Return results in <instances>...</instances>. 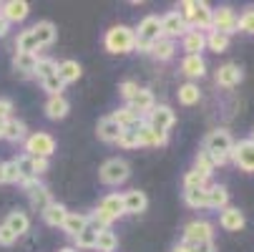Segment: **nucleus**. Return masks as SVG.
I'll return each instance as SVG.
<instances>
[{
	"mask_svg": "<svg viewBox=\"0 0 254 252\" xmlns=\"http://www.w3.org/2000/svg\"><path fill=\"white\" fill-rule=\"evenodd\" d=\"M133 33H136V46H133V51L149 53L151 46H154L159 38H164V35H161V18H159V15H146V18L138 23V28H136Z\"/></svg>",
	"mask_w": 254,
	"mask_h": 252,
	"instance_id": "f257e3e1",
	"label": "nucleus"
},
{
	"mask_svg": "<svg viewBox=\"0 0 254 252\" xmlns=\"http://www.w3.org/2000/svg\"><path fill=\"white\" fill-rule=\"evenodd\" d=\"M103 43L108 53H131L136 46V33L128 25H114V28H108Z\"/></svg>",
	"mask_w": 254,
	"mask_h": 252,
	"instance_id": "f03ea898",
	"label": "nucleus"
},
{
	"mask_svg": "<svg viewBox=\"0 0 254 252\" xmlns=\"http://www.w3.org/2000/svg\"><path fill=\"white\" fill-rule=\"evenodd\" d=\"M232 147H234V141H232V134L227 129H214L204 139V152H209L211 157H227L229 159Z\"/></svg>",
	"mask_w": 254,
	"mask_h": 252,
	"instance_id": "7ed1b4c3",
	"label": "nucleus"
},
{
	"mask_svg": "<svg viewBox=\"0 0 254 252\" xmlns=\"http://www.w3.org/2000/svg\"><path fill=\"white\" fill-rule=\"evenodd\" d=\"M101 182L103 184H111V187H119V184H124L126 179L131 176V169H128V164L124 162V159H108L103 167H101Z\"/></svg>",
	"mask_w": 254,
	"mask_h": 252,
	"instance_id": "20e7f679",
	"label": "nucleus"
},
{
	"mask_svg": "<svg viewBox=\"0 0 254 252\" xmlns=\"http://www.w3.org/2000/svg\"><path fill=\"white\" fill-rule=\"evenodd\" d=\"M25 152H28V157H43V159H48L56 152V141L46 131H35V134H30L25 139Z\"/></svg>",
	"mask_w": 254,
	"mask_h": 252,
	"instance_id": "39448f33",
	"label": "nucleus"
},
{
	"mask_svg": "<svg viewBox=\"0 0 254 252\" xmlns=\"http://www.w3.org/2000/svg\"><path fill=\"white\" fill-rule=\"evenodd\" d=\"M211 30H219L224 35H232L234 30H239V15L229 5L216 8L214 15H211Z\"/></svg>",
	"mask_w": 254,
	"mask_h": 252,
	"instance_id": "423d86ee",
	"label": "nucleus"
},
{
	"mask_svg": "<svg viewBox=\"0 0 254 252\" xmlns=\"http://www.w3.org/2000/svg\"><path fill=\"white\" fill-rule=\"evenodd\" d=\"M23 187L28 189V197H30V207L33 209H38L41 214L53 204V197H51V192H48V187H43V184H38L35 179H28V182H23Z\"/></svg>",
	"mask_w": 254,
	"mask_h": 252,
	"instance_id": "0eeeda50",
	"label": "nucleus"
},
{
	"mask_svg": "<svg viewBox=\"0 0 254 252\" xmlns=\"http://www.w3.org/2000/svg\"><path fill=\"white\" fill-rule=\"evenodd\" d=\"M146 124L159 131V134H166L171 126H174V111H171V106L161 103V106H154V109L146 114Z\"/></svg>",
	"mask_w": 254,
	"mask_h": 252,
	"instance_id": "6e6552de",
	"label": "nucleus"
},
{
	"mask_svg": "<svg viewBox=\"0 0 254 252\" xmlns=\"http://www.w3.org/2000/svg\"><path fill=\"white\" fill-rule=\"evenodd\" d=\"M214 227L206 220H194L184 227V242L187 245H199V242H211Z\"/></svg>",
	"mask_w": 254,
	"mask_h": 252,
	"instance_id": "1a4fd4ad",
	"label": "nucleus"
},
{
	"mask_svg": "<svg viewBox=\"0 0 254 252\" xmlns=\"http://www.w3.org/2000/svg\"><path fill=\"white\" fill-rule=\"evenodd\" d=\"M229 159H232L239 169H244V171H254V141L247 139V141L234 144Z\"/></svg>",
	"mask_w": 254,
	"mask_h": 252,
	"instance_id": "9d476101",
	"label": "nucleus"
},
{
	"mask_svg": "<svg viewBox=\"0 0 254 252\" xmlns=\"http://www.w3.org/2000/svg\"><path fill=\"white\" fill-rule=\"evenodd\" d=\"M28 13H30V5L25 3V0H8V3L0 5V15H3V20H5L8 25L25 20Z\"/></svg>",
	"mask_w": 254,
	"mask_h": 252,
	"instance_id": "9b49d317",
	"label": "nucleus"
},
{
	"mask_svg": "<svg viewBox=\"0 0 254 252\" xmlns=\"http://www.w3.org/2000/svg\"><path fill=\"white\" fill-rule=\"evenodd\" d=\"M189 30V25L184 23V18H181L176 10H171V13H166L164 18H161V35L164 38H176V35H184Z\"/></svg>",
	"mask_w": 254,
	"mask_h": 252,
	"instance_id": "f8f14e48",
	"label": "nucleus"
},
{
	"mask_svg": "<svg viewBox=\"0 0 254 252\" xmlns=\"http://www.w3.org/2000/svg\"><path fill=\"white\" fill-rule=\"evenodd\" d=\"M242 79H244V71L237 63H224V66H219V71H216V84L224 86V88L239 86Z\"/></svg>",
	"mask_w": 254,
	"mask_h": 252,
	"instance_id": "ddd939ff",
	"label": "nucleus"
},
{
	"mask_svg": "<svg viewBox=\"0 0 254 252\" xmlns=\"http://www.w3.org/2000/svg\"><path fill=\"white\" fill-rule=\"evenodd\" d=\"M136 136H138V147H164V144H166V134L154 131L146 121H141V124H138Z\"/></svg>",
	"mask_w": 254,
	"mask_h": 252,
	"instance_id": "4468645a",
	"label": "nucleus"
},
{
	"mask_svg": "<svg viewBox=\"0 0 254 252\" xmlns=\"http://www.w3.org/2000/svg\"><path fill=\"white\" fill-rule=\"evenodd\" d=\"M211 15L214 10L206 5V3H199V0H194V15H191V23L189 28H196V30H211Z\"/></svg>",
	"mask_w": 254,
	"mask_h": 252,
	"instance_id": "2eb2a0df",
	"label": "nucleus"
},
{
	"mask_svg": "<svg viewBox=\"0 0 254 252\" xmlns=\"http://www.w3.org/2000/svg\"><path fill=\"white\" fill-rule=\"evenodd\" d=\"M204 48H206V33H201L196 28H189L184 33V51H187V56H201Z\"/></svg>",
	"mask_w": 254,
	"mask_h": 252,
	"instance_id": "dca6fc26",
	"label": "nucleus"
},
{
	"mask_svg": "<svg viewBox=\"0 0 254 252\" xmlns=\"http://www.w3.org/2000/svg\"><path fill=\"white\" fill-rule=\"evenodd\" d=\"M98 209H101L111 222L119 220L121 214H126V212H124V194H108V197H103L101 204H98Z\"/></svg>",
	"mask_w": 254,
	"mask_h": 252,
	"instance_id": "f3484780",
	"label": "nucleus"
},
{
	"mask_svg": "<svg viewBox=\"0 0 254 252\" xmlns=\"http://www.w3.org/2000/svg\"><path fill=\"white\" fill-rule=\"evenodd\" d=\"M128 106L138 114V116H143V114H149L154 106H156V101H154V93L149 91V88H138L136 91V96L128 101Z\"/></svg>",
	"mask_w": 254,
	"mask_h": 252,
	"instance_id": "a211bd4d",
	"label": "nucleus"
},
{
	"mask_svg": "<svg viewBox=\"0 0 254 252\" xmlns=\"http://www.w3.org/2000/svg\"><path fill=\"white\" fill-rule=\"evenodd\" d=\"M146 207H149V199H146V194H143V192L131 189V192L124 194V212L126 214H141Z\"/></svg>",
	"mask_w": 254,
	"mask_h": 252,
	"instance_id": "6ab92c4d",
	"label": "nucleus"
},
{
	"mask_svg": "<svg viewBox=\"0 0 254 252\" xmlns=\"http://www.w3.org/2000/svg\"><path fill=\"white\" fill-rule=\"evenodd\" d=\"M111 119H114L121 129H138V124L143 121V116H138L128 103H126V106H121L119 111H114V114H111Z\"/></svg>",
	"mask_w": 254,
	"mask_h": 252,
	"instance_id": "aec40b11",
	"label": "nucleus"
},
{
	"mask_svg": "<svg viewBox=\"0 0 254 252\" xmlns=\"http://www.w3.org/2000/svg\"><path fill=\"white\" fill-rule=\"evenodd\" d=\"M15 237H20V235H25L28 230H30V220H28V214L25 212H20V209H13L8 217H5V222H3Z\"/></svg>",
	"mask_w": 254,
	"mask_h": 252,
	"instance_id": "412c9836",
	"label": "nucleus"
},
{
	"mask_svg": "<svg viewBox=\"0 0 254 252\" xmlns=\"http://www.w3.org/2000/svg\"><path fill=\"white\" fill-rule=\"evenodd\" d=\"M219 225L229 232H239L244 227V214L237 209V207H224L222 209V217H219Z\"/></svg>",
	"mask_w": 254,
	"mask_h": 252,
	"instance_id": "4be33fe9",
	"label": "nucleus"
},
{
	"mask_svg": "<svg viewBox=\"0 0 254 252\" xmlns=\"http://www.w3.org/2000/svg\"><path fill=\"white\" fill-rule=\"evenodd\" d=\"M30 30H33V35H35V41H38V46H41V48H46V46H51V43L56 41V25H53L51 20H41V23H35Z\"/></svg>",
	"mask_w": 254,
	"mask_h": 252,
	"instance_id": "5701e85b",
	"label": "nucleus"
},
{
	"mask_svg": "<svg viewBox=\"0 0 254 252\" xmlns=\"http://www.w3.org/2000/svg\"><path fill=\"white\" fill-rule=\"evenodd\" d=\"M35 66H38V53H15L13 58V68L20 76H33Z\"/></svg>",
	"mask_w": 254,
	"mask_h": 252,
	"instance_id": "b1692460",
	"label": "nucleus"
},
{
	"mask_svg": "<svg viewBox=\"0 0 254 252\" xmlns=\"http://www.w3.org/2000/svg\"><path fill=\"white\" fill-rule=\"evenodd\" d=\"M121 131H124V129H121L111 116L101 119V121H98V126H96V134H98V139H101V141H119Z\"/></svg>",
	"mask_w": 254,
	"mask_h": 252,
	"instance_id": "393cba45",
	"label": "nucleus"
},
{
	"mask_svg": "<svg viewBox=\"0 0 254 252\" xmlns=\"http://www.w3.org/2000/svg\"><path fill=\"white\" fill-rule=\"evenodd\" d=\"M68 101L63 98V93L61 96H51L48 98V103H46V116L48 119H53V121H58V119H65L68 116Z\"/></svg>",
	"mask_w": 254,
	"mask_h": 252,
	"instance_id": "a878e982",
	"label": "nucleus"
},
{
	"mask_svg": "<svg viewBox=\"0 0 254 252\" xmlns=\"http://www.w3.org/2000/svg\"><path fill=\"white\" fill-rule=\"evenodd\" d=\"M58 79L63 81V84H73V81H78L81 79V63L78 61H63V63H58Z\"/></svg>",
	"mask_w": 254,
	"mask_h": 252,
	"instance_id": "bb28decb",
	"label": "nucleus"
},
{
	"mask_svg": "<svg viewBox=\"0 0 254 252\" xmlns=\"http://www.w3.org/2000/svg\"><path fill=\"white\" fill-rule=\"evenodd\" d=\"M181 71H184L189 79H201L206 74V63H204L201 56H187L181 61Z\"/></svg>",
	"mask_w": 254,
	"mask_h": 252,
	"instance_id": "cd10ccee",
	"label": "nucleus"
},
{
	"mask_svg": "<svg viewBox=\"0 0 254 252\" xmlns=\"http://www.w3.org/2000/svg\"><path fill=\"white\" fill-rule=\"evenodd\" d=\"M91 222H88V217L86 214H78V212H68V217H65V222H63V230L70 235V237H76V235H81L86 227H88Z\"/></svg>",
	"mask_w": 254,
	"mask_h": 252,
	"instance_id": "c85d7f7f",
	"label": "nucleus"
},
{
	"mask_svg": "<svg viewBox=\"0 0 254 252\" xmlns=\"http://www.w3.org/2000/svg\"><path fill=\"white\" fill-rule=\"evenodd\" d=\"M65 217H68V209H65L63 204H58V202H53V204L43 212V220H46V225H51V227H63Z\"/></svg>",
	"mask_w": 254,
	"mask_h": 252,
	"instance_id": "c756f323",
	"label": "nucleus"
},
{
	"mask_svg": "<svg viewBox=\"0 0 254 252\" xmlns=\"http://www.w3.org/2000/svg\"><path fill=\"white\" fill-rule=\"evenodd\" d=\"M206 197H209V207H214V209H224L227 202H229V192H227V187H222V184L206 187Z\"/></svg>",
	"mask_w": 254,
	"mask_h": 252,
	"instance_id": "7c9ffc66",
	"label": "nucleus"
},
{
	"mask_svg": "<svg viewBox=\"0 0 254 252\" xmlns=\"http://www.w3.org/2000/svg\"><path fill=\"white\" fill-rule=\"evenodd\" d=\"M154 58H159V61H169V58H174V53H176V46H174V41L171 38H159L154 46H151V51H149Z\"/></svg>",
	"mask_w": 254,
	"mask_h": 252,
	"instance_id": "2f4dec72",
	"label": "nucleus"
},
{
	"mask_svg": "<svg viewBox=\"0 0 254 252\" xmlns=\"http://www.w3.org/2000/svg\"><path fill=\"white\" fill-rule=\"evenodd\" d=\"M3 139H8V141H20V139H25V124L18 121V119L3 121Z\"/></svg>",
	"mask_w": 254,
	"mask_h": 252,
	"instance_id": "473e14b6",
	"label": "nucleus"
},
{
	"mask_svg": "<svg viewBox=\"0 0 254 252\" xmlns=\"http://www.w3.org/2000/svg\"><path fill=\"white\" fill-rule=\"evenodd\" d=\"M229 38L232 35H224L219 30H209L206 33V48H211L214 53H224L229 48Z\"/></svg>",
	"mask_w": 254,
	"mask_h": 252,
	"instance_id": "72a5a7b5",
	"label": "nucleus"
},
{
	"mask_svg": "<svg viewBox=\"0 0 254 252\" xmlns=\"http://www.w3.org/2000/svg\"><path fill=\"white\" fill-rule=\"evenodd\" d=\"M119 247V237L111 232V230H98V240H96V247L98 252H114Z\"/></svg>",
	"mask_w": 254,
	"mask_h": 252,
	"instance_id": "f704fd0d",
	"label": "nucleus"
},
{
	"mask_svg": "<svg viewBox=\"0 0 254 252\" xmlns=\"http://www.w3.org/2000/svg\"><path fill=\"white\" fill-rule=\"evenodd\" d=\"M15 48H18V53H35L41 46H38V41H35V35H33V30L28 28V30H23L20 35H18V41H15Z\"/></svg>",
	"mask_w": 254,
	"mask_h": 252,
	"instance_id": "c9c22d12",
	"label": "nucleus"
},
{
	"mask_svg": "<svg viewBox=\"0 0 254 252\" xmlns=\"http://www.w3.org/2000/svg\"><path fill=\"white\" fill-rule=\"evenodd\" d=\"M184 199L191 209H204L209 207V197H206V187L204 189H187L184 192Z\"/></svg>",
	"mask_w": 254,
	"mask_h": 252,
	"instance_id": "e433bc0d",
	"label": "nucleus"
},
{
	"mask_svg": "<svg viewBox=\"0 0 254 252\" xmlns=\"http://www.w3.org/2000/svg\"><path fill=\"white\" fill-rule=\"evenodd\" d=\"M96 240H98V230H96L93 225H88L81 235L73 237L76 247H81V250H93V247H96Z\"/></svg>",
	"mask_w": 254,
	"mask_h": 252,
	"instance_id": "4c0bfd02",
	"label": "nucleus"
},
{
	"mask_svg": "<svg viewBox=\"0 0 254 252\" xmlns=\"http://www.w3.org/2000/svg\"><path fill=\"white\" fill-rule=\"evenodd\" d=\"M15 167H18V174H20V179H23V182H28V179H35V176H38V174H35L33 157H28V154L18 157V159H15ZM23 182H20V184H23Z\"/></svg>",
	"mask_w": 254,
	"mask_h": 252,
	"instance_id": "58836bf2",
	"label": "nucleus"
},
{
	"mask_svg": "<svg viewBox=\"0 0 254 252\" xmlns=\"http://www.w3.org/2000/svg\"><path fill=\"white\" fill-rule=\"evenodd\" d=\"M199 98H201V91L196 84H184L179 88V101L184 106H194V103H199Z\"/></svg>",
	"mask_w": 254,
	"mask_h": 252,
	"instance_id": "ea45409f",
	"label": "nucleus"
},
{
	"mask_svg": "<svg viewBox=\"0 0 254 252\" xmlns=\"http://www.w3.org/2000/svg\"><path fill=\"white\" fill-rule=\"evenodd\" d=\"M206 182H209V176H204L201 171L191 169V171H187V176H184V189H204Z\"/></svg>",
	"mask_w": 254,
	"mask_h": 252,
	"instance_id": "a19ab883",
	"label": "nucleus"
},
{
	"mask_svg": "<svg viewBox=\"0 0 254 252\" xmlns=\"http://www.w3.org/2000/svg\"><path fill=\"white\" fill-rule=\"evenodd\" d=\"M56 71H58V63H56L53 58H38V66H35V74H33V76H38V79L43 81V79L53 76Z\"/></svg>",
	"mask_w": 254,
	"mask_h": 252,
	"instance_id": "79ce46f5",
	"label": "nucleus"
},
{
	"mask_svg": "<svg viewBox=\"0 0 254 252\" xmlns=\"http://www.w3.org/2000/svg\"><path fill=\"white\" fill-rule=\"evenodd\" d=\"M196 171H201L204 176H211V171L216 169V164H214V157L209 154V152H199L196 154V167H194Z\"/></svg>",
	"mask_w": 254,
	"mask_h": 252,
	"instance_id": "37998d69",
	"label": "nucleus"
},
{
	"mask_svg": "<svg viewBox=\"0 0 254 252\" xmlns=\"http://www.w3.org/2000/svg\"><path fill=\"white\" fill-rule=\"evenodd\" d=\"M41 84H43V91H48L51 96H61V91L65 88V84H63V81L58 79V74H53V76L43 79Z\"/></svg>",
	"mask_w": 254,
	"mask_h": 252,
	"instance_id": "c03bdc74",
	"label": "nucleus"
},
{
	"mask_svg": "<svg viewBox=\"0 0 254 252\" xmlns=\"http://www.w3.org/2000/svg\"><path fill=\"white\" fill-rule=\"evenodd\" d=\"M116 144H119V147H124V149H136V147H138V136H136V129H124Z\"/></svg>",
	"mask_w": 254,
	"mask_h": 252,
	"instance_id": "a18cd8bd",
	"label": "nucleus"
},
{
	"mask_svg": "<svg viewBox=\"0 0 254 252\" xmlns=\"http://www.w3.org/2000/svg\"><path fill=\"white\" fill-rule=\"evenodd\" d=\"M3 167H5V182H10V184H20L23 182L20 174H18V167H15V159L13 162H5Z\"/></svg>",
	"mask_w": 254,
	"mask_h": 252,
	"instance_id": "49530a36",
	"label": "nucleus"
},
{
	"mask_svg": "<svg viewBox=\"0 0 254 252\" xmlns=\"http://www.w3.org/2000/svg\"><path fill=\"white\" fill-rule=\"evenodd\" d=\"M181 18H184V23L189 25L191 23V15H194V0H184V3L179 5V10H176Z\"/></svg>",
	"mask_w": 254,
	"mask_h": 252,
	"instance_id": "de8ad7c7",
	"label": "nucleus"
},
{
	"mask_svg": "<svg viewBox=\"0 0 254 252\" xmlns=\"http://www.w3.org/2000/svg\"><path fill=\"white\" fill-rule=\"evenodd\" d=\"M239 30H244V33H254V8L247 10V13L239 18Z\"/></svg>",
	"mask_w": 254,
	"mask_h": 252,
	"instance_id": "09e8293b",
	"label": "nucleus"
},
{
	"mask_svg": "<svg viewBox=\"0 0 254 252\" xmlns=\"http://www.w3.org/2000/svg\"><path fill=\"white\" fill-rule=\"evenodd\" d=\"M119 91H121V96H124L126 101H131V98L136 96V91H138V84H136V81H124V84L119 86Z\"/></svg>",
	"mask_w": 254,
	"mask_h": 252,
	"instance_id": "8fccbe9b",
	"label": "nucleus"
},
{
	"mask_svg": "<svg viewBox=\"0 0 254 252\" xmlns=\"http://www.w3.org/2000/svg\"><path fill=\"white\" fill-rule=\"evenodd\" d=\"M10 111H13V101L10 98H0V124L10 119Z\"/></svg>",
	"mask_w": 254,
	"mask_h": 252,
	"instance_id": "3c124183",
	"label": "nucleus"
},
{
	"mask_svg": "<svg viewBox=\"0 0 254 252\" xmlns=\"http://www.w3.org/2000/svg\"><path fill=\"white\" fill-rule=\"evenodd\" d=\"M15 240H18V237H15V235H13V232L5 227V225H0V245H3V247H10Z\"/></svg>",
	"mask_w": 254,
	"mask_h": 252,
	"instance_id": "603ef678",
	"label": "nucleus"
},
{
	"mask_svg": "<svg viewBox=\"0 0 254 252\" xmlns=\"http://www.w3.org/2000/svg\"><path fill=\"white\" fill-rule=\"evenodd\" d=\"M33 164H35V174L48 171V159H43V157H33Z\"/></svg>",
	"mask_w": 254,
	"mask_h": 252,
	"instance_id": "864d4df0",
	"label": "nucleus"
},
{
	"mask_svg": "<svg viewBox=\"0 0 254 252\" xmlns=\"http://www.w3.org/2000/svg\"><path fill=\"white\" fill-rule=\"evenodd\" d=\"M191 247H194V252H216L214 240L211 242H199V245H191Z\"/></svg>",
	"mask_w": 254,
	"mask_h": 252,
	"instance_id": "5fc2aeb1",
	"label": "nucleus"
},
{
	"mask_svg": "<svg viewBox=\"0 0 254 252\" xmlns=\"http://www.w3.org/2000/svg\"><path fill=\"white\" fill-rule=\"evenodd\" d=\"M174 252H194V247H191V245H187V242H181V245H176V247H174Z\"/></svg>",
	"mask_w": 254,
	"mask_h": 252,
	"instance_id": "6e6d98bb",
	"label": "nucleus"
},
{
	"mask_svg": "<svg viewBox=\"0 0 254 252\" xmlns=\"http://www.w3.org/2000/svg\"><path fill=\"white\" fill-rule=\"evenodd\" d=\"M5 33H8V23L3 20V15H0V38H3Z\"/></svg>",
	"mask_w": 254,
	"mask_h": 252,
	"instance_id": "4d7b16f0",
	"label": "nucleus"
},
{
	"mask_svg": "<svg viewBox=\"0 0 254 252\" xmlns=\"http://www.w3.org/2000/svg\"><path fill=\"white\" fill-rule=\"evenodd\" d=\"M0 184H5V167L0 164Z\"/></svg>",
	"mask_w": 254,
	"mask_h": 252,
	"instance_id": "13d9d810",
	"label": "nucleus"
},
{
	"mask_svg": "<svg viewBox=\"0 0 254 252\" xmlns=\"http://www.w3.org/2000/svg\"><path fill=\"white\" fill-rule=\"evenodd\" d=\"M61 252H76V250H73V247H63Z\"/></svg>",
	"mask_w": 254,
	"mask_h": 252,
	"instance_id": "bf43d9fd",
	"label": "nucleus"
},
{
	"mask_svg": "<svg viewBox=\"0 0 254 252\" xmlns=\"http://www.w3.org/2000/svg\"><path fill=\"white\" fill-rule=\"evenodd\" d=\"M249 141H254V134H252V139H249Z\"/></svg>",
	"mask_w": 254,
	"mask_h": 252,
	"instance_id": "052dcab7",
	"label": "nucleus"
}]
</instances>
